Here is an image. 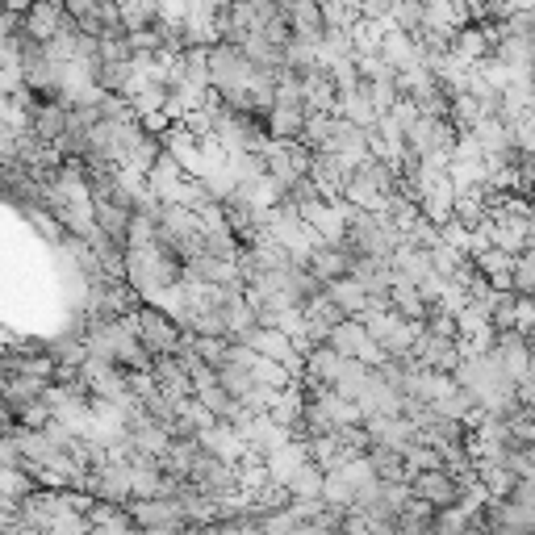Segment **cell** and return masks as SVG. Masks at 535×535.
<instances>
[{"label":"cell","mask_w":535,"mask_h":535,"mask_svg":"<svg viewBox=\"0 0 535 535\" xmlns=\"http://www.w3.org/2000/svg\"><path fill=\"white\" fill-rule=\"evenodd\" d=\"M301 126H306L301 105H268V134H276V143H297Z\"/></svg>","instance_id":"obj_3"},{"label":"cell","mask_w":535,"mask_h":535,"mask_svg":"<svg viewBox=\"0 0 535 535\" xmlns=\"http://www.w3.org/2000/svg\"><path fill=\"white\" fill-rule=\"evenodd\" d=\"M134 331H138V343H143V352L147 356H168L180 347V331L172 327V322L164 314H155V310H143L134 318Z\"/></svg>","instance_id":"obj_1"},{"label":"cell","mask_w":535,"mask_h":535,"mask_svg":"<svg viewBox=\"0 0 535 535\" xmlns=\"http://www.w3.org/2000/svg\"><path fill=\"white\" fill-rule=\"evenodd\" d=\"M63 21H67L63 0H30V9L21 13V30H26L34 42H51Z\"/></svg>","instance_id":"obj_2"}]
</instances>
